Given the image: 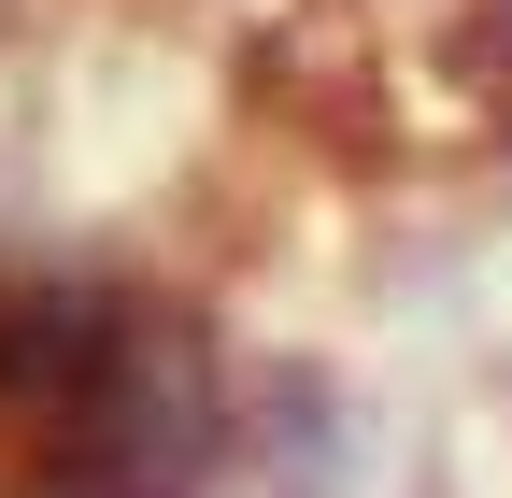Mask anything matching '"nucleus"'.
Returning <instances> with one entry per match:
<instances>
[]
</instances>
